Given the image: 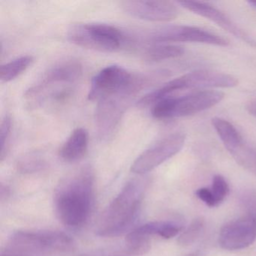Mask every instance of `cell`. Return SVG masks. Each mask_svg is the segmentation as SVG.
I'll return each mask as SVG.
<instances>
[{
  "instance_id": "6da1fadb",
  "label": "cell",
  "mask_w": 256,
  "mask_h": 256,
  "mask_svg": "<svg viewBox=\"0 0 256 256\" xmlns=\"http://www.w3.org/2000/svg\"><path fill=\"white\" fill-rule=\"evenodd\" d=\"M94 174L84 167L64 179L55 193L58 218L66 226L78 227L88 221L94 204Z\"/></svg>"
},
{
  "instance_id": "7a4b0ae2",
  "label": "cell",
  "mask_w": 256,
  "mask_h": 256,
  "mask_svg": "<svg viewBox=\"0 0 256 256\" xmlns=\"http://www.w3.org/2000/svg\"><path fill=\"white\" fill-rule=\"evenodd\" d=\"M145 188V182L140 180L127 182L102 214L97 226L98 235L116 236L130 227L138 214Z\"/></svg>"
},
{
  "instance_id": "3957f363",
  "label": "cell",
  "mask_w": 256,
  "mask_h": 256,
  "mask_svg": "<svg viewBox=\"0 0 256 256\" xmlns=\"http://www.w3.org/2000/svg\"><path fill=\"white\" fill-rule=\"evenodd\" d=\"M224 97L220 91L206 90L182 96L168 97L152 106L151 114L158 120L190 116L214 107Z\"/></svg>"
},
{
  "instance_id": "277c9868",
  "label": "cell",
  "mask_w": 256,
  "mask_h": 256,
  "mask_svg": "<svg viewBox=\"0 0 256 256\" xmlns=\"http://www.w3.org/2000/svg\"><path fill=\"white\" fill-rule=\"evenodd\" d=\"M140 90L136 74H131L120 66H108L92 79L88 100L98 102L112 96H122L130 100Z\"/></svg>"
},
{
  "instance_id": "5b68a950",
  "label": "cell",
  "mask_w": 256,
  "mask_h": 256,
  "mask_svg": "<svg viewBox=\"0 0 256 256\" xmlns=\"http://www.w3.org/2000/svg\"><path fill=\"white\" fill-rule=\"evenodd\" d=\"M67 38L79 47L104 53L119 50L126 38L120 30L104 24L73 25L68 30Z\"/></svg>"
},
{
  "instance_id": "8992f818",
  "label": "cell",
  "mask_w": 256,
  "mask_h": 256,
  "mask_svg": "<svg viewBox=\"0 0 256 256\" xmlns=\"http://www.w3.org/2000/svg\"><path fill=\"white\" fill-rule=\"evenodd\" d=\"M72 240L56 230H18L10 236L7 242L10 253L62 252L71 250Z\"/></svg>"
},
{
  "instance_id": "52a82bcc",
  "label": "cell",
  "mask_w": 256,
  "mask_h": 256,
  "mask_svg": "<svg viewBox=\"0 0 256 256\" xmlns=\"http://www.w3.org/2000/svg\"><path fill=\"white\" fill-rule=\"evenodd\" d=\"M238 84V79L230 74L210 70H198L167 82L161 88L151 92L150 96L157 102L184 90L230 88Z\"/></svg>"
},
{
  "instance_id": "ba28073f",
  "label": "cell",
  "mask_w": 256,
  "mask_h": 256,
  "mask_svg": "<svg viewBox=\"0 0 256 256\" xmlns=\"http://www.w3.org/2000/svg\"><path fill=\"white\" fill-rule=\"evenodd\" d=\"M150 44L170 42H196L226 47L227 40L196 26L176 25L166 26L151 30L144 36Z\"/></svg>"
},
{
  "instance_id": "9c48e42d",
  "label": "cell",
  "mask_w": 256,
  "mask_h": 256,
  "mask_svg": "<svg viewBox=\"0 0 256 256\" xmlns=\"http://www.w3.org/2000/svg\"><path fill=\"white\" fill-rule=\"evenodd\" d=\"M212 125L234 160L256 176V149L247 144L238 130L226 120L212 118Z\"/></svg>"
},
{
  "instance_id": "30bf717a",
  "label": "cell",
  "mask_w": 256,
  "mask_h": 256,
  "mask_svg": "<svg viewBox=\"0 0 256 256\" xmlns=\"http://www.w3.org/2000/svg\"><path fill=\"white\" fill-rule=\"evenodd\" d=\"M184 133H174L158 140L144 151L133 163L131 170L137 174H144L154 170L180 152L185 144Z\"/></svg>"
},
{
  "instance_id": "8fae6325",
  "label": "cell",
  "mask_w": 256,
  "mask_h": 256,
  "mask_svg": "<svg viewBox=\"0 0 256 256\" xmlns=\"http://www.w3.org/2000/svg\"><path fill=\"white\" fill-rule=\"evenodd\" d=\"M128 100L121 96H112L98 101L95 114L97 136L103 142L113 137L125 112Z\"/></svg>"
},
{
  "instance_id": "7c38bea8",
  "label": "cell",
  "mask_w": 256,
  "mask_h": 256,
  "mask_svg": "<svg viewBox=\"0 0 256 256\" xmlns=\"http://www.w3.org/2000/svg\"><path fill=\"white\" fill-rule=\"evenodd\" d=\"M256 240V218L250 215L226 223L218 235L220 246L227 250L246 248Z\"/></svg>"
},
{
  "instance_id": "4fadbf2b",
  "label": "cell",
  "mask_w": 256,
  "mask_h": 256,
  "mask_svg": "<svg viewBox=\"0 0 256 256\" xmlns=\"http://www.w3.org/2000/svg\"><path fill=\"white\" fill-rule=\"evenodd\" d=\"M124 12L140 20L152 22H168L176 18V6L168 1L126 0L120 2Z\"/></svg>"
},
{
  "instance_id": "5bb4252c",
  "label": "cell",
  "mask_w": 256,
  "mask_h": 256,
  "mask_svg": "<svg viewBox=\"0 0 256 256\" xmlns=\"http://www.w3.org/2000/svg\"><path fill=\"white\" fill-rule=\"evenodd\" d=\"M83 66L77 60H66L50 67L36 84L44 90L54 91L72 88L82 78Z\"/></svg>"
},
{
  "instance_id": "9a60e30c",
  "label": "cell",
  "mask_w": 256,
  "mask_h": 256,
  "mask_svg": "<svg viewBox=\"0 0 256 256\" xmlns=\"http://www.w3.org/2000/svg\"><path fill=\"white\" fill-rule=\"evenodd\" d=\"M178 4L188 11L214 22L222 29L227 31L229 34H232L242 41L245 42L252 47L256 48V40H254L251 36L248 35L244 30L241 29L227 14H224L223 12L220 11L218 8L209 4L198 2V1H180Z\"/></svg>"
},
{
  "instance_id": "2e32d148",
  "label": "cell",
  "mask_w": 256,
  "mask_h": 256,
  "mask_svg": "<svg viewBox=\"0 0 256 256\" xmlns=\"http://www.w3.org/2000/svg\"><path fill=\"white\" fill-rule=\"evenodd\" d=\"M182 228L172 222H151L130 232L126 236L127 244H138L150 240L154 235H158L164 239H170L179 234Z\"/></svg>"
},
{
  "instance_id": "e0dca14e",
  "label": "cell",
  "mask_w": 256,
  "mask_h": 256,
  "mask_svg": "<svg viewBox=\"0 0 256 256\" xmlns=\"http://www.w3.org/2000/svg\"><path fill=\"white\" fill-rule=\"evenodd\" d=\"M88 143L89 137L86 130L84 128H76L60 149V157L67 162L79 161L86 154Z\"/></svg>"
},
{
  "instance_id": "ac0fdd59",
  "label": "cell",
  "mask_w": 256,
  "mask_h": 256,
  "mask_svg": "<svg viewBox=\"0 0 256 256\" xmlns=\"http://www.w3.org/2000/svg\"><path fill=\"white\" fill-rule=\"evenodd\" d=\"M184 48L181 46L169 44H150L144 52V58L149 62H161L179 58L184 54Z\"/></svg>"
},
{
  "instance_id": "d6986e66",
  "label": "cell",
  "mask_w": 256,
  "mask_h": 256,
  "mask_svg": "<svg viewBox=\"0 0 256 256\" xmlns=\"http://www.w3.org/2000/svg\"><path fill=\"white\" fill-rule=\"evenodd\" d=\"M34 58L31 56H23L13 60L0 68V79L4 83H8L23 74L32 64Z\"/></svg>"
},
{
  "instance_id": "ffe728a7",
  "label": "cell",
  "mask_w": 256,
  "mask_h": 256,
  "mask_svg": "<svg viewBox=\"0 0 256 256\" xmlns=\"http://www.w3.org/2000/svg\"><path fill=\"white\" fill-rule=\"evenodd\" d=\"M46 167V162L38 152H30L20 158L18 169L22 173H35Z\"/></svg>"
},
{
  "instance_id": "44dd1931",
  "label": "cell",
  "mask_w": 256,
  "mask_h": 256,
  "mask_svg": "<svg viewBox=\"0 0 256 256\" xmlns=\"http://www.w3.org/2000/svg\"><path fill=\"white\" fill-rule=\"evenodd\" d=\"M204 226V221L202 218L193 220L191 224L180 232L178 236V242L181 246H188L192 244L200 236Z\"/></svg>"
},
{
  "instance_id": "7402d4cb",
  "label": "cell",
  "mask_w": 256,
  "mask_h": 256,
  "mask_svg": "<svg viewBox=\"0 0 256 256\" xmlns=\"http://www.w3.org/2000/svg\"><path fill=\"white\" fill-rule=\"evenodd\" d=\"M12 130V121L8 115H6L1 122L0 127V144H1V152L0 158L4 161L8 152L10 146V138H11Z\"/></svg>"
},
{
  "instance_id": "603a6c76",
  "label": "cell",
  "mask_w": 256,
  "mask_h": 256,
  "mask_svg": "<svg viewBox=\"0 0 256 256\" xmlns=\"http://www.w3.org/2000/svg\"><path fill=\"white\" fill-rule=\"evenodd\" d=\"M211 192L214 196L216 204L218 206L227 197L229 192V186L226 179L221 175H216L212 178Z\"/></svg>"
},
{
  "instance_id": "cb8c5ba5",
  "label": "cell",
  "mask_w": 256,
  "mask_h": 256,
  "mask_svg": "<svg viewBox=\"0 0 256 256\" xmlns=\"http://www.w3.org/2000/svg\"><path fill=\"white\" fill-rule=\"evenodd\" d=\"M196 194L206 206H210V208L216 206L212 192L210 188H204V187L198 188L196 192Z\"/></svg>"
},
{
  "instance_id": "d4e9b609",
  "label": "cell",
  "mask_w": 256,
  "mask_h": 256,
  "mask_svg": "<svg viewBox=\"0 0 256 256\" xmlns=\"http://www.w3.org/2000/svg\"><path fill=\"white\" fill-rule=\"evenodd\" d=\"M242 202L248 210V215L256 218V193L250 192L244 194Z\"/></svg>"
},
{
  "instance_id": "484cf974",
  "label": "cell",
  "mask_w": 256,
  "mask_h": 256,
  "mask_svg": "<svg viewBox=\"0 0 256 256\" xmlns=\"http://www.w3.org/2000/svg\"><path fill=\"white\" fill-rule=\"evenodd\" d=\"M246 109L248 113L251 114L252 116L256 118V100L248 103Z\"/></svg>"
},
{
  "instance_id": "4316f807",
  "label": "cell",
  "mask_w": 256,
  "mask_h": 256,
  "mask_svg": "<svg viewBox=\"0 0 256 256\" xmlns=\"http://www.w3.org/2000/svg\"><path fill=\"white\" fill-rule=\"evenodd\" d=\"M1 256H25L22 254H14V253H5V254H1Z\"/></svg>"
},
{
  "instance_id": "83f0119b",
  "label": "cell",
  "mask_w": 256,
  "mask_h": 256,
  "mask_svg": "<svg viewBox=\"0 0 256 256\" xmlns=\"http://www.w3.org/2000/svg\"><path fill=\"white\" fill-rule=\"evenodd\" d=\"M248 4L256 8V0H251V1H248Z\"/></svg>"
},
{
  "instance_id": "f1b7e54d",
  "label": "cell",
  "mask_w": 256,
  "mask_h": 256,
  "mask_svg": "<svg viewBox=\"0 0 256 256\" xmlns=\"http://www.w3.org/2000/svg\"><path fill=\"white\" fill-rule=\"evenodd\" d=\"M186 256H199V254L198 252H193L191 253V254H187Z\"/></svg>"
}]
</instances>
